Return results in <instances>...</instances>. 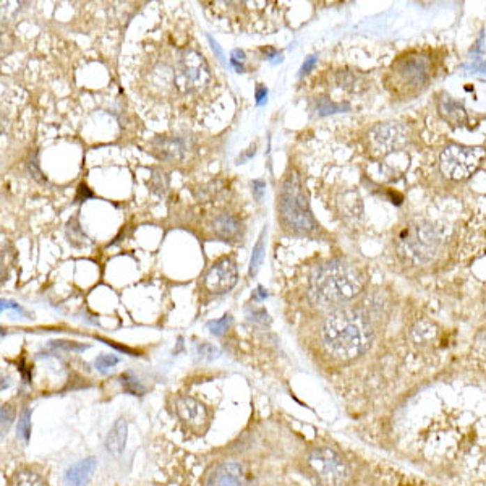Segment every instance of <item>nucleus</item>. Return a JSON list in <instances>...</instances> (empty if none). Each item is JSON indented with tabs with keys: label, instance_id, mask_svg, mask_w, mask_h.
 <instances>
[{
	"label": "nucleus",
	"instance_id": "15",
	"mask_svg": "<svg viewBox=\"0 0 486 486\" xmlns=\"http://www.w3.org/2000/svg\"><path fill=\"white\" fill-rule=\"evenodd\" d=\"M240 227H242L240 220L229 216V214H222V216H219L214 220V232H216L218 237L225 240H232L238 237Z\"/></svg>",
	"mask_w": 486,
	"mask_h": 486
},
{
	"label": "nucleus",
	"instance_id": "9",
	"mask_svg": "<svg viewBox=\"0 0 486 486\" xmlns=\"http://www.w3.org/2000/svg\"><path fill=\"white\" fill-rule=\"evenodd\" d=\"M407 143V130L400 123H379L368 135V148L373 156H388Z\"/></svg>",
	"mask_w": 486,
	"mask_h": 486
},
{
	"label": "nucleus",
	"instance_id": "1",
	"mask_svg": "<svg viewBox=\"0 0 486 486\" xmlns=\"http://www.w3.org/2000/svg\"><path fill=\"white\" fill-rule=\"evenodd\" d=\"M213 82L206 59L193 49H177L175 57L156 63L149 73L151 91L162 98H193Z\"/></svg>",
	"mask_w": 486,
	"mask_h": 486
},
{
	"label": "nucleus",
	"instance_id": "19",
	"mask_svg": "<svg viewBox=\"0 0 486 486\" xmlns=\"http://www.w3.org/2000/svg\"><path fill=\"white\" fill-rule=\"evenodd\" d=\"M264 234H266V230H263L261 237H259L257 247L253 248V255H252V261H250V275H255L258 273L259 266H261L263 263V257H264Z\"/></svg>",
	"mask_w": 486,
	"mask_h": 486
},
{
	"label": "nucleus",
	"instance_id": "16",
	"mask_svg": "<svg viewBox=\"0 0 486 486\" xmlns=\"http://www.w3.org/2000/svg\"><path fill=\"white\" fill-rule=\"evenodd\" d=\"M441 112H443L444 119L453 122L454 125H460V122L465 119V112L462 106H459L457 102L450 101V99H446V101L441 104Z\"/></svg>",
	"mask_w": 486,
	"mask_h": 486
},
{
	"label": "nucleus",
	"instance_id": "25",
	"mask_svg": "<svg viewBox=\"0 0 486 486\" xmlns=\"http://www.w3.org/2000/svg\"><path fill=\"white\" fill-rule=\"evenodd\" d=\"M199 352H202V355H204V357H208V358H214V355H218V350L208 344L202 345V347H199Z\"/></svg>",
	"mask_w": 486,
	"mask_h": 486
},
{
	"label": "nucleus",
	"instance_id": "13",
	"mask_svg": "<svg viewBox=\"0 0 486 486\" xmlns=\"http://www.w3.org/2000/svg\"><path fill=\"white\" fill-rule=\"evenodd\" d=\"M94 470H96V459L88 457L79 460L78 464L72 465L65 473V486H84L91 480Z\"/></svg>",
	"mask_w": 486,
	"mask_h": 486
},
{
	"label": "nucleus",
	"instance_id": "20",
	"mask_svg": "<svg viewBox=\"0 0 486 486\" xmlns=\"http://www.w3.org/2000/svg\"><path fill=\"white\" fill-rule=\"evenodd\" d=\"M29 434H31V410L24 409L23 413L20 415L18 436L20 438H23L24 441H28Z\"/></svg>",
	"mask_w": 486,
	"mask_h": 486
},
{
	"label": "nucleus",
	"instance_id": "5",
	"mask_svg": "<svg viewBox=\"0 0 486 486\" xmlns=\"http://www.w3.org/2000/svg\"><path fill=\"white\" fill-rule=\"evenodd\" d=\"M390 72L394 77L395 93L412 96L428 84L433 75V63L428 55L410 52L395 60Z\"/></svg>",
	"mask_w": 486,
	"mask_h": 486
},
{
	"label": "nucleus",
	"instance_id": "29",
	"mask_svg": "<svg viewBox=\"0 0 486 486\" xmlns=\"http://www.w3.org/2000/svg\"><path fill=\"white\" fill-rule=\"evenodd\" d=\"M263 187H264V183L261 182V180H255V182H253V188H255V192H257V198H258V199L261 198Z\"/></svg>",
	"mask_w": 486,
	"mask_h": 486
},
{
	"label": "nucleus",
	"instance_id": "21",
	"mask_svg": "<svg viewBox=\"0 0 486 486\" xmlns=\"http://www.w3.org/2000/svg\"><path fill=\"white\" fill-rule=\"evenodd\" d=\"M230 323H232V317H230V314H225V317H222L220 319H216V321H209L208 328L214 335H220L229 329Z\"/></svg>",
	"mask_w": 486,
	"mask_h": 486
},
{
	"label": "nucleus",
	"instance_id": "27",
	"mask_svg": "<svg viewBox=\"0 0 486 486\" xmlns=\"http://www.w3.org/2000/svg\"><path fill=\"white\" fill-rule=\"evenodd\" d=\"M314 63H317V57H308L307 60H305V63H303V67H302V75L308 73L310 70L314 67Z\"/></svg>",
	"mask_w": 486,
	"mask_h": 486
},
{
	"label": "nucleus",
	"instance_id": "34",
	"mask_svg": "<svg viewBox=\"0 0 486 486\" xmlns=\"http://www.w3.org/2000/svg\"><path fill=\"white\" fill-rule=\"evenodd\" d=\"M230 63H232L234 65V67H235V70H237V72H243V65L242 63H238L237 62V60H230Z\"/></svg>",
	"mask_w": 486,
	"mask_h": 486
},
{
	"label": "nucleus",
	"instance_id": "14",
	"mask_svg": "<svg viewBox=\"0 0 486 486\" xmlns=\"http://www.w3.org/2000/svg\"><path fill=\"white\" fill-rule=\"evenodd\" d=\"M127 433L128 427L125 418H119L114 423V427L110 428V432L106 438V449L109 454H112L114 457H120L123 454L125 444H127Z\"/></svg>",
	"mask_w": 486,
	"mask_h": 486
},
{
	"label": "nucleus",
	"instance_id": "22",
	"mask_svg": "<svg viewBox=\"0 0 486 486\" xmlns=\"http://www.w3.org/2000/svg\"><path fill=\"white\" fill-rule=\"evenodd\" d=\"M162 151L164 154H167L169 158H180L183 151V144L180 139H170V142H165L162 144Z\"/></svg>",
	"mask_w": 486,
	"mask_h": 486
},
{
	"label": "nucleus",
	"instance_id": "11",
	"mask_svg": "<svg viewBox=\"0 0 486 486\" xmlns=\"http://www.w3.org/2000/svg\"><path fill=\"white\" fill-rule=\"evenodd\" d=\"M243 467L237 462H224L213 469L206 480V486H243Z\"/></svg>",
	"mask_w": 486,
	"mask_h": 486
},
{
	"label": "nucleus",
	"instance_id": "17",
	"mask_svg": "<svg viewBox=\"0 0 486 486\" xmlns=\"http://www.w3.org/2000/svg\"><path fill=\"white\" fill-rule=\"evenodd\" d=\"M12 486H47V483L31 470H22L13 475Z\"/></svg>",
	"mask_w": 486,
	"mask_h": 486
},
{
	"label": "nucleus",
	"instance_id": "3",
	"mask_svg": "<svg viewBox=\"0 0 486 486\" xmlns=\"http://www.w3.org/2000/svg\"><path fill=\"white\" fill-rule=\"evenodd\" d=\"M313 292L324 303H344L363 290L365 278L352 264L340 259L326 263L313 278Z\"/></svg>",
	"mask_w": 486,
	"mask_h": 486
},
{
	"label": "nucleus",
	"instance_id": "28",
	"mask_svg": "<svg viewBox=\"0 0 486 486\" xmlns=\"http://www.w3.org/2000/svg\"><path fill=\"white\" fill-rule=\"evenodd\" d=\"M79 197H84V199L86 198H91L93 197V193L89 192L86 185H79V195L77 197V199H79Z\"/></svg>",
	"mask_w": 486,
	"mask_h": 486
},
{
	"label": "nucleus",
	"instance_id": "31",
	"mask_svg": "<svg viewBox=\"0 0 486 486\" xmlns=\"http://www.w3.org/2000/svg\"><path fill=\"white\" fill-rule=\"evenodd\" d=\"M208 39H209V43H211V46H213V49H214V51H216V54H218V57H219V59H224V55H222V51H220V49H219V44H218L216 41H214V39H213L211 36H208Z\"/></svg>",
	"mask_w": 486,
	"mask_h": 486
},
{
	"label": "nucleus",
	"instance_id": "33",
	"mask_svg": "<svg viewBox=\"0 0 486 486\" xmlns=\"http://www.w3.org/2000/svg\"><path fill=\"white\" fill-rule=\"evenodd\" d=\"M232 59L237 60V62H238V60H240V62H243V60H245V52L238 51V49H235V51L232 52Z\"/></svg>",
	"mask_w": 486,
	"mask_h": 486
},
{
	"label": "nucleus",
	"instance_id": "7",
	"mask_svg": "<svg viewBox=\"0 0 486 486\" xmlns=\"http://www.w3.org/2000/svg\"><path fill=\"white\" fill-rule=\"evenodd\" d=\"M485 158L482 148L453 144L441 153V170L448 179L465 180L480 167Z\"/></svg>",
	"mask_w": 486,
	"mask_h": 486
},
{
	"label": "nucleus",
	"instance_id": "32",
	"mask_svg": "<svg viewBox=\"0 0 486 486\" xmlns=\"http://www.w3.org/2000/svg\"><path fill=\"white\" fill-rule=\"evenodd\" d=\"M268 297V294L264 292V289L263 287H258L257 289V292L253 294V298L255 300H263V298H266Z\"/></svg>",
	"mask_w": 486,
	"mask_h": 486
},
{
	"label": "nucleus",
	"instance_id": "2",
	"mask_svg": "<svg viewBox=\"0 0 486 486\" xmlns=\"http://www.w3.org/2000/svg\"><path fill=\"white\" fill-rule=\"evenodd\" d=\"M323 344L334 358L350 362L358 358L373 342V329L357 310H337L326 318L321 331Z\"/></svg>",
	"mask_w": 486,
	"mask_h": 486
},
{
	"label": "nucleus",
	"instance_id": "30",
	"mask_svg": "<svg viewBox=\"0 0 486 486\" xmlns=\"http://www.w3.org/2000/svg\"><path fill=\"white\" fill-rule=\"evenodd\" d=\"M266 94H268L266 88H261V86H259V88L257 89V102H258V104H263L264 98H266Z\"/></svg>",
	"mask_w": 486,
	"mask_h": 486
},
{
	"label": "nucleus",
	"instance_id": "18",
	"mask_svg": "<svg viewBox=\"0 0 486 486\" xmlns=\"http://www.w3.org/2000/svg\"><path fill=\"white\" fill-rule=\"evenodd\" d=\"M120 381H122L123 393H127L130 395H143L144 394L143 384L139 383V381L135 378L132 373H123L122 377H120Z\"/></svg>",
	"mask_w": 486,
	"mask_h": 486
},
{
	"label": "nucleus",
	"instance_id": "26",
	"mask_svg": "<svg viewBox=\"0 0 486 486\" xmlns=\"http://www.w3.org/2000/svg\"><path fill=\"white\" fill-rule=\"evenodd\" d=\"M55 347H63L68 350H84L86 347L84 345H77L75 342H54Z\"/></svg>",
	"mask_w": 486,
	"mask_h": 486
},
{
	"label": "nucleus",
	"instance_id": "12",
	"mask_svg": "<svg viewBox=\"0 0 486 486\" xmlns=\"http://www.w3.org/2000/svg\"><path fill=\"white\" fill-rule=\"evenodd\" d=\"M175 412L182 422L193 428L203 427L208 422L206 407L193 397H180L175 400Z\"/></svg>",
	"mask_w": 486,
	"mask_h": 486
},
{
	"label": "nucleus",
	"instance_id": "8",
	"mask_svg": "<svg viewBox=\"0 0 486 486\" xmlns=\"http://www.w3.org/2000/svg\"><path fill=\"white\" fill-rule=\"evenodd\" d=\"M308 467L324 486H340L349 478L344 457L331 448L313 449L308 455Z\"/></svg>",
	"mask_w": 486,
	"mask_h": 486
},
{
	"label": "nucleus",
	"instance_id": "10",
	"mask_svg": "<svg viewBox=\"0 0 486 486\" xmlns=\"http://www.w3.org/2000/svg\"><path fill=\"white\" fill-rule=\"evenodd\" d=\"M235 282H237V268L229 258H222L218 261L204 278V285L213 294L229 292Z\"/></svg>",
	"mask_w": 486,
	"mask_h": 486
},
{
	"label": "nucleus",
	"instance_id": "23",
	"mask_svg": "<svg viewBox=\"0 0 486 486\" xmlns=\"http://www.w3.org/2000/svg\"><path fill=\"white\" fill-rule=\"evenodd\" d=\"M119 363V358L117 357H114V355H101L96 360V368L99 370V372H107L109 368H112L115 367V365Z\"/></svg>",
	"mask_w": 486,
	"mask_h": 486
},
{
	"label": "nucleus",
	"instance_id": "4",
	"mask_svg": "<svg viewBox=\"0 0 486 486\" xmlns=\"http://www.w3.org/2000/svg\"><path fill=\"white\" fill-rule=\"evenodd\" d=\"M279 208L284 222L294 230L310 234L318 229V222L314 220L312 211H310L308 202L305 198L302 183H300L297 174H290L284 182Z\"/></svg>",
	"mask_w": 486,
	"mask_h": 486
},
{
	"label": "nucleus",
	"instance_id": "6",
	"mask_svg": "<svg viewBox=\"0 0 486 486\" xmlns=\"http://www.w3.org/2000/svg\"><path fill=\"white\" fill-rule=\"evenodd\" d=\"M399 247L404 257L410 261L427 263L438 253L441 237L433 224L427 220H415L400 232Z\"/></svg>",
	"mask_w": 486,
	"mask_h": 486
},
{
	"label": "nucleus",
	"instance_id": "24",
	"mask_svg": "<svg viewBox=\"0 0 486 486\" xmlns=\"http://www.w3.org/2000/svg\"><path fill=\"white\" fill-rule=\"evenodd\" d=\"M15 418V412L10 405H3L2 407V434L8 432V428L12 427Z\"/></svg>",
	"mask_w": 486,
	"mask_h": 486
}]
</instances>
